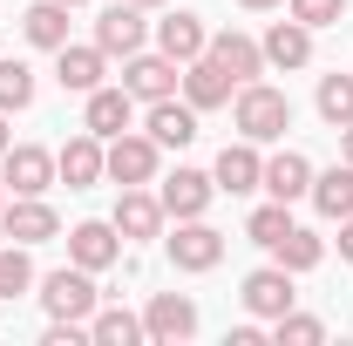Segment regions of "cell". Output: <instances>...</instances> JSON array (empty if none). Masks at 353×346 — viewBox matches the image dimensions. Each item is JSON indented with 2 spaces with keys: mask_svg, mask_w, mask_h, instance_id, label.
Instances as JSON below:
<instances>
[{
  "mask_svg": "<svg viewBox=\"0 0 353 346\" xmlns=\"http://www.w3.org/2000/svg\"><path fill=\"white\" fill-rule=\"evenodd\" d=\"M231 123H238L245 143H279V136L292 130V95H285V88H265V82H238Z\"/></svg>",
  "mask_w": 353,
  "mask_h": 346,
  "instance_id": "obj_1",
  "label": "cell"
},
{
  "mask_svg": "<svg viewBox=\"0 0 353 346\" xmlns=\"http://www.w3.org/2000/svg\"><path fill=\"white\" fill-rule=\"evenodd\" d=\"M157 163H163V150H157V136L143 130H123V136H109V143H102V176H109V183H123V190H130V183H157Z\"/></svg>",
  "mask_w": 353,
  "mask_h": 346,
  "instance_id": "obj_2",
  "label": "cell"
},
{
  "mask_svg": "<svg viewBox=\"0 0 353 346\" xmlns=\"http://www.w3.org/2000/svg\"><path fill=\"white\" fill-rule=\"evenodd\" d=\"M41 305H48V319H82V326H88V312L102 305V292H95V272H82V265H61V272H48V278H41Z\"/></svg>",
  "mask_w": 353,
  "mask_h": 346,
  "instance_id": "obj_3",
  "label": "cell"
},
{
  "mask_svg": "<svg viewBox=\"0 0 353 346\" xmlns=\"http://www.w3.org/2000/svg\"><path fill=\"white\" fill-rule=\"evenodd\" d=\"M0 176H7V190L14 197H48L61 176H54V150H41V143H14L7 156H0Z\"/></svg>",
  "mask_w": 353,
  "mask_h": 346,
  "instance_id": "obj_4",
  "label": "cell"
},
{
  "mask_svg": "<svg viewBox=\"0 0 353 346\" xmlns=\"http://www.w3.org/2000/svg\"><path fill=\"white\" fill-rule=\"evenodd\" d=\"M170 245V265L176 272H211L224 258V231H211L204 217H176V231L163 238Z\"/></svg>",
  "mask_w": 353,
  "mask_h": 346,
  "instance_id": "obj_5",
  "label": "cell"
},
{
  "mask_svg": "<svg viewBox=\"0 0 353 346\" xmlns=\"http://www.w3.org/2000/svg\"><path fill=\"white\" fill-rule=\"evenodd\" d=\"M238 299H245V312H252V319H265V326H272L279 312H292V299H299V292H292V272H285V265H259V272L238 285Z\"/></svg>",
  "mask_w": 353,
  "mask_h": 346,
  "instance_id": "obj_6",
  "label": "cell"
},
{
  "mask_svg": "<svg viewBox=\"0 0 353 346\" xmlns=\"http://www.w3.org/2000/svg\"><path fill=\"white\" fill-rule=\"evenodd\" d=\"M176 82H183V68H176L163 48H157V54L136 48L130 61H123V88H130L136 102H163V95H176Z\"/></svg>",
  "mask_w": 353,
  "mask_h": 346,
  "instance_id": "obj_7",
  "label": "cell"
},
{
  "mask_svg": "<svg viewBox=\"0 0 353 346\" xmlns=\"http://www.w3.org/2000/svg\"><path fill=\"white\" fill-rule=\"evenodd\" d=\"M143 41H150V21H143V7H136V0L102 7V21H95V48H102V54H123V61H130Z\"/></svg>",
  "mask_w": 353,
  "mask_h": 346,
  "instance_id": "obj_8",
  "label": "cell"
},
{
  "mask_svg": "<svg viewBox=\"0 0 353 346\" xmlns=\"http://www.w3.org/2000/svg\"><path fill=\"white\" fill-rule=\"evenodd\" d=\"M0 231L14 245H48V238H61V217L48 197H14V204H0Z\"/></svg>",
  "mask_w": 353,
  "mask_h": 346,
  "instance_id": "obj_9",
  "label": "cell"
},
{
  "mask_svg": "<svg viewBox=\"0 0 353 346\" xmlns=\"http://www.w3.org/2000/svg\"><path fill=\"white\" fill-rule=\"evenodd\" d=\"M116 258H123V231H116V224L88 217V224L68 231V265H82V272H109Z\"/></svg>",
  "mask_w": 353,
  "mask_h": 346,
  "instance_id": "obj_10",
  "label": "cell"
},
{
  "mask_svg": "<svg viewBox=\"0 0 353 346\" xmlns=\"http://www.w3.org/2000/svg\"><path fill=\"white\" fill-rule=\"evenodd\" d=\"M211 183H218L224 197H252L265 183V156H259V143H224V156H218V170H211Z\"/></svg>",
  "mask_w": 353,
  "mask_h": 346,
  "instance_id": "obj_11",
  "label": "cell"
},
{
  "mask_svg": "<svg viewBox=\"0 0 353 346\" xmlns=\"http://www.w3.org/2000/svg\"><path fill=\"white\" fill-rule=\"evenodd\" d=\"M143 333H150L157 346L190 340V333H197V305L183 299V292H157V299L143 305Z\"/></svg>",
  "mask_w": 353,
  "mask_h": 346,
  "instance_id": "obj_12",
  "label": "cell"
},
{
  "mask_svg": "<svg viewBox=\"0 0 353 346\" xmlns=\"http://www.w3.org/2000/svg\"><path fill=\"white\" fill-rule=\"evenodd\" d=\"M183 102H190V109H197V116H204V109H224V102H231V95H238V82H231V75H224L218 61H211V54H197V61H183Z\"/></svg>",
  "mask_w": 353,
  "mask_h": 346,
  "instance_id": "obj_13",
  "label": "cell"
},
{
  "mask_svg": "<svg viewBox=\"0 0 353 346\" xmlns=\"http://www.w3.org/2000/svg\"><path fill=\"white\" fill-rule=\"evenodd\" d=\"M130 116H136V95L130 88H88V109H82V130L88 136H102V143H109V136H123L130 130Z\"/></svg>",
  "mask_w": 353,
  "mask_h": 346,
  "instance_id": "obj_14",
  "label": "cell"
},
{
  "mask_svg": "<svg viewBox=\"0 0 353 346\" xmlns=\"http://www.w3.org/2000/svg\"><path fill=\"white\" fill-rule=\"evenodd\" d=\"M211 61H218L231 82H259L265 75V48L252 41V34H238V28H224V34H211V48H204Z\"/></svg>",
  "mask_w": 353,
  "mask_h": 346,
  "instance_id": "obj_15",
  "label": "cell"
},
{
  "mask_svg": "<svg viewBox=\"0 0 353 346\" xmlns=\"http://www.w3.org/2000/svg\"><path fill=\"white\" fill-rule=\"evenodd\" d=\"M211 197H218V183H211L204 170H176V176H163V190H157L163 217H204Z\"/></svg>",
  "mask_w": 353,
  "mask_h": 346,
  "instance_id": "obj_16",
  "label": "cell"
},
{
  "mask_svg": "<svg viewBox=\"0 0 353 346\" xmlns=\"http://www.w3.org/2000/svg\"><path fill=\"white\" fill-rule=\"evenodd\" d=\"M54 176L68 183V190H88V183H102V136H68L61 150H54Z\"/></svg>",
  "mask_w": 353,
  "mask_h": 346,
  "instance_id": "obj_17",
  "label": "cell"
},
{
  "mask_svg": "<svg viewBox=\"0 0 353 346\" xmlns=\"http://www.w3.org/2000/svg\"><path fill=\"white\" fill-rule=\"evenodd\" d=\"M109 75V54L88 41V48H54V82L68 88V95H88V88H102Z\"/></svg>",
  "mask_w": 353,
  "mask_h": 346,
  "instance_id": "obj_18",
  "label": "cell"
},
{
  "mask_svg": "<svg viewBox=\"0 0 353 346\" xmlns=\"http://www.w3.org/2000/svg\"><path fill=\"white\" fill-rule=\"evenodd\" d=\"M143 130L157 136V150H183V143H197V109L176 102V95H163V102H150Z\"/></svg>",
  "mask_w": 353,
  "mask_h": 346,
  "instance_id": "obj_19",
  "label": "cell"
},
{
  "mask_svg": "<svg viewBox=\"0 0 353 346\" xmlns=\"http://www.w3.org/2000/svg\"><path fill=\"white\" fill-rule=\"evenodd\" d=\"M116 231H123V245H136V238H157L163 231V204L143 190V183H130L123 197H116V217H109Z\"/></svg>",
  "mask_w": 353,
  "mask_h": 346,
  "instance_id": "obj_20",
  "label": "cell"
},
{
  "mask_svg": "<svg viewBox=\"0 0 353 346\" xmlns=\"http://www.w3.org/2000/svg\"><path fill=\"white\" fill-rule=\"evenodd\" d=\"M259 48H265V68H306L312 61V28L306 21H272Z\"/></svg>",
  "mask_w": 353,
  "mask_h": 346,
  "instance_id": "obj_21",
  "label": "cell"
},
{
  "mask_svg": "<svg viewBox=\"0 0 353 346\" xmlns=\"http://www.w3.org/2000/svg\"><path fill=\"white\" fill-rule=\"evenodd\" d=\"M157 48L183 68V61H197V54L211 48V34H204V21H197V14H183V7H176V14H163V21H157Z\"/></svg>",
  "mask_w": 353,
  "mask_h": 346,
  "instance_id": "obj_22",
  "label": "cell"
},
{
  "mask_svg": "<svg viewBox=\"0 0 353 346\" xmlns=\"http://www.w3.org/2000/svg\"><path fill=\"white\" fill-rule=\"evenodd\" d=\"M259 190H272L279 204H299V197L312 190V163L299 156V150H279V156L265 163V183H259Z\"/></svg>",
  "mask_w": 353,
  "mask_h": 346,
  "instance_id": "obj_23",
  "label": "cell"
},
{
  "mask_svg": "<svg viewBox=\"0 0 353 346\" xmlns=\"http://www.w3.org/2000/svg\"><path fill=\"white\" fill-rule=\"evenodd\" d=\"M312 204H319V217H353V163H333V170H312Z\"/></svg>",
  "mask_w": 353,
  "mask_h": 346,
  "instance_id": "obj_24",
  "label": "cell"
},
{
  "mask_svg": "<svg viewBox=\"0 0 353 346\" xmlns=\"http://www.w3.org/2000/svg\"><path fill=\"white\" fill-rule=\"evenodd\" d=\"M88 340L95 346H136V340H150V333H143V319H136L130 305H95L88 312Z\"/></svg>",
  "mask_w": 353,
  "mask_h": 346,
  "instance_id": "obj_25",
  "label": "cell"
},
{
  "mask_svg": "<svg viewBox=\"0 0 353 346\" xmlns=\"http://www.w3.org/2000/svg\"><path fill=\"white\" fill-rule=\"evenodd\" d=\"M21 34H28L34 48H48V54L68 48V7H61V0H34V7L21 14Z\"/></svg>",
  "mask_w": 353,
  "mask_h": 346,
  "instance_id": "obj_26",
  "label": "cell"
},
{
  "mask_svg": "<svg viewBox=\"0 0 353 346\" xmlns=\"http://www.w3.org/2000/svg\"><path fill=\"white\" fill-rule=\"evenodd\" d=\"M272 258L285 265V272H312V265L326 258V238H319V231H299V224H292V231H285V238L272 245Z\"/></svg>",
  "mask_w": 353,
  "mask_h": 346,
  "instance_id": "obj_27",
  "label": "cell"
},
{
  "mask_svg": "<svg viewBox=\"0 0 353 346\" xmlns=\"http://www.w3.org/2000/svg\"><path fill=\"white\" fill-rule=\"evenodd\" d=\"M285 231H292V204H279V197H272V204H259V211H252V224H245V238H252V245H265V252H272Z\"/></svg>",
  "mask_w": 353,
  "mask_h": 346,
  "instance_id": "obj_28",
  "label": "cell"
},
{
  "mask_svg": "<svg viewBox=\"0 0 353 346\" xmlns=\"http://www.w3.org/2000/svg\"><path fill=\"white\" fill-rule=\"evenodd\" d=\"M319 116H326L333 130L353 123V75H319Z\"/></svg>",
  "mask_w": 353,
  "mask_h": 346,
  "instance_id": "obj_29",
  "label": "cell"
},
{
  "mask_svg": "<svg viewBox=\"0 0 353 346\" xmlns=\"http://www.w3.org/2000/svg\"><path fill=\"white\" fill-rule=\"evenodd\" d=\"M28 102H34V68L7 54V61H0V109L14 116V109H28Z\"/></svg>",
  "mask_w": 353,
  "mask_h": 346,
  "instance_id": "obj_30",
  "label": "cell"
},
{
  "mask_svg": "<svg viewBox=\"0 0 353 346\" xmlns=\"http://www.w3.org/2000/svg\"><path fill=\"white\" fill-rule=\"evenodd\" d=\"M272 340L279 346H319L326 340V319H312V312H279V319H272Z\"/></svg>",
  "mask_w": 353,
  "mask_h": 346,
  "instance_id": "obj_31",
  "label": "cell"
},
{
  "mask_svg": "<svg viewBox=\"0 0 353 346\" xmlns=\"http://www.w3.org/2000/svg\"><path fill=\"white\" fill-rule=\"evenodd\" d=\"M34 285V258H28V245H7L0 252V299H21Z\"/></svg>",
  "mask_w": 353,
  "mask_h": 346,
  "instance_id": "obj_32",
  "label": "cell"
},
{
  "mask_svg": "<svg viewBox=\"0 0 353 346\" xmlns=\"http://www.w3.org/2000/svg\"><path fill=\"white\" fill-rule=\"evenodd\" d=\"M347 14V0H292V21H306V28H333Z\"/></svg>",
  "mask_w": 353,
  "mask_h": 346,
  "instance_id": "obj_33",
  "label": "cell"
},
{
  "mask_svg": "<svg viewBox=\"0 0 353 346\" xmlns=\"http://www.w3.org/2000/svg\"><path fill=\"white\" fill-rule=\"evenodd\" d=\"M340 258L353 265V217H340Z\"/></svg>",
  "mask_w": 353,
  "mask_h": 346,
  "instance_id": "obj_34",
  "label": "cell"
},
{
  "mask_svg": "<svg viewBox=\"0 0 353 346\" xmlns=\"http://www.w3.org/2000/svg\"><path fill=\"white\" fill-rule=\"evenodd\" d=\"M7 150H14V136H7V109H0V156H7Z\"/></svg>",
  "mask_w": 353,
  "mask_h": 346,
  "instance_id": "obj_35",
  "label": "cell"
},
{
  "mask_svg": "<svg viewBox=\"0 0 353 346\" xmlns=\"http://www.w3.org/2000/svg\"><path fill=\"white\" fill-rule=\"evenodd\" d=\"M340 136H347V163H353V123H347V130H340Z\"/></svg>",
  "mask_w": 353,
  "mask_h": 346,
  "instance_id": "obj_36",
  "label": "cell"
},
{
  "mask_svg": "<svg viewBox=\"0 0 353 346\" xmlns=\"http://www.w3.org/2000/svg\"><path fill=\"white\" fill-rule=\"evenodd\" d=\"M238 7H279V0H238Z\"/></svg>",
  "mask_w": 353,
  "mask_h": 346,
  "instance_id": "obj_37",
  "label": "cell"
},
{
  "mask_svg": "<svg viewBox=\"0 0 353 346\" xmlns=\"http://www.w3.org/2000/svg\"><path fill=\"white\" fill-rule=\"evenodd\" d=\"M0 204H7V176H0Z\"/></svg>",
  "mask_w": 353,
  "mask_h": 346,
  "instance_id": "obj_38",
  "label": "cell"
},
{
  "mask_svg": "<svg viewBox=\"0 0 353 346\" xmlns=\"http://www.w3.org/2000/svg\"><path fill=\"white\" fill-rule=\"evenodd\" d=\"M136 7H163V0H136Z\"/></svg>",
  "mask_w": 353,
  "mask_h": 346,
  "instance_id": "obj_39",
  "label": "cell"
},
{
  "mask_svg": "<svg viewBox=\"0 0 353 346\" xmlns=\"http://www.w3.org/2000/svg\"><path fill=\"white\" fill-rule=\"evenodd\" d=\"M61 7H82V0H61Z\"/></svg>",
  "mask_w": 353,
  "mask_h": 346,
  "instance_id": "obj_40",
  "label": "cell"
}]
</instances>
